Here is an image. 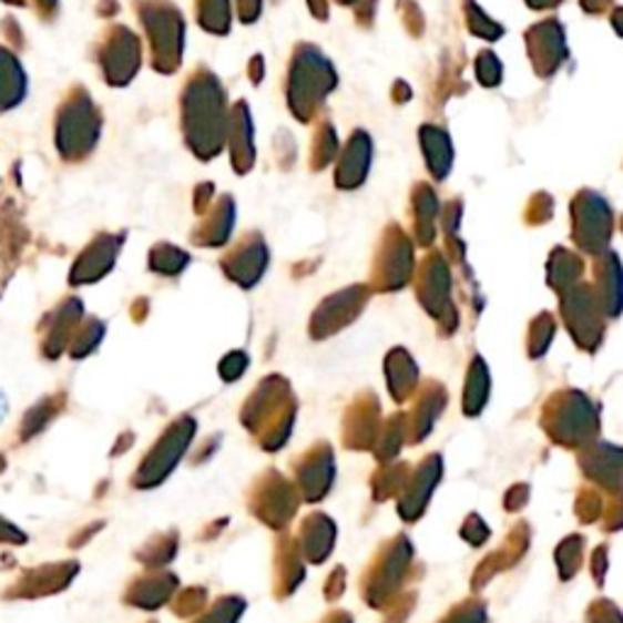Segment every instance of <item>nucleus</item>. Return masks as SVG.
<instances>
[{"mask_svg":"<svg viewBox=\"0 0 623 623\" xmlns=\"http://www.w3.org/2000/svg\"><path fill=\"white\" fill-rule=\"evenodd\" d=\"M101 134V118L91 103V95L76 91L57 112V149L67 161L83 159Z\"/></svg>","mask_w":623,"mask_h":623,"instance_id":"nucleus-1","label":"nucleus"},{"mask_svg":"<svg viewBox=\"0 0 623 623\" xmlns=\"http://www.w3.org/2000/svg\"><path fill=\"white\" fill-rule=\"evenodd\" d=\"M28 73H24L18 54L0 44V112L16 110L28 95Z\"/></svg>","mask_w":623,"mask_h":623,"instance_id":"nucleus-2","label":"nucleus"},{"mask_svg":"<svg viewBox=\"0 0 623 623\" xmlns=\"http://www.w3.org/2000/svg\"><path fill=\"white\" fill-rule=\"evenodd\" d=\"M118 40L110 42L108 52H105V73L110 76L112 83H122L127 81V76L134 69V49H132V37L130 32L118 30Z\"/></svg>","mask_w":623,"mask_h":623,"instance_id":"nucleus-3","label":"nucleus"},{"mask_svg":"<svg viewBox=\"0 0 623 623\" xmlns=\"http://www.w3.org/2000/svg\"><path fill=\"white\" fill-rule=\"evenodd\" d=\"M34 3V10H37V16L40 18H54V12H57V6H59V0H32Z\"/></svg>","mask_w":623,"mask_h":623,"instance_id":"nucleus-4","label":"nucleus"},{"mask_svg":"<svg viewBox=\"0 0 623 623\" xmlns=\"http://www.w3.org/2000/svg\"><path fill=\"white\" fill-rule=\"evenodd\" d=\"M3 3H8V6H18V8H22V6H28V0H3Z\"/></svg>","mask_w":623,"mask_h":623,"instance_id":"nucleus-5","label":"nucleus"}]
</instances>
